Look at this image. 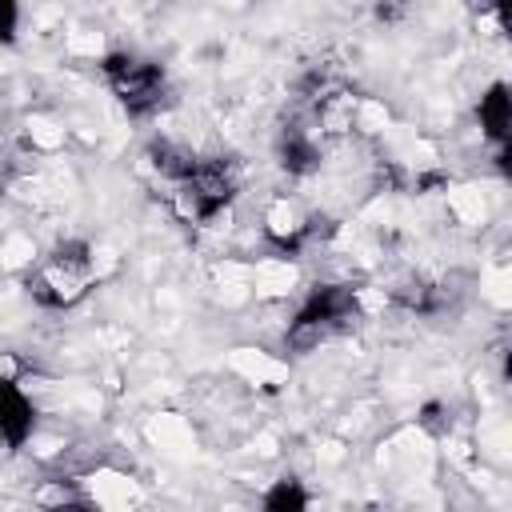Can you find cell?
I'll use <instances>...</instances> for the list:
<instances>
[{
    "instance_id": "cell-1",
    "label": "cell",
    "mask_w": 512,
    "mask_h": 512,
    "mask_svg": "<svg viewBox=\"0 0 512 512\" xmlns=\"http://www.w3.org/2000/svg\"><path fill=\"white\" fill-rule=\"evenodd\" d=\"M96 280V256L88 240H60L52 252H44V260L28 272V296L40 308H76Z\"/></svg>"
},
{
    "instance_id": "cell-2",
    "label": "cell",
    "mask_w": 512,
    "mask_h": 512,
    "mask_svg": "<svg viewBox=\"0 0 512 512\" xmlns=\"http://www.w3.org/2000/svg\"><path fill=\"white\" fill-rule=\"evenodd\" d=\"M100 72H104L112 96L120 100V108L128 116H152L164 104L168 76L156 60H144V56H132V52H108L100 60Z\"/></svg>"
},
{
    "instance_id": "cell-3",
    "label": "cell",
    "mask_w": 512,
    "mask_h": 512,
    "mask_svg": "<svg viewBox=\"0 0 512 512\" xmlns=\"http://www.w3.org/2000/svg\"><path fill=\"white\" fill-rule=\"evenodd\" d=\"M236 188V168L228 160H196V168L180 180L176 192L180 216L192 224H208L236 200Z\"/></svg>"
},
{
    "instance_id": "cell-4",
    "label": "cell",
    "mask_w": 512,
    "mask_h": 512,
    "mask_svg": "<svg viewBox=\"0 0 512 512\" xmlns=\"http://www.w3.org/2000/svg\"><path fill=\"white\" fill-rule=\"evenodd\" d=\"M352 312H356V288H348V284H316L304 296V304L296 308L292 324H288V344L312 348L332 328H340Z\"/></svg>"
},
{
    "instance_id": "cell-5",
    "label": "cell",
    "mask_w": 512,
    "mask_h": 512,
    "mask_svg": "<svg viewBox=\"0 0 512 512\" xmlns=\"http://www.w3.org/2000/svg\"><path fill=\"white\" fill-rule=\"evenodd\" d=\"M32 432H36V404L12 376H0V440L8 448H24Z\"/></svg>"
},
{
    "instance_id": "cell-6",
    "label": "cell",
    "mask_w": 512,
    "mask_h": 512,
    "mask_svg": "<svg viewBox=\"0 0 512 512\" xmlns=\"http://www.w3.org/2000/svg\"><path fill=\"white\" fill-rule=\"evenodd\" d=\"M476 120H480V132L500 148L508 152V136H512V88L504 80H492L480 100H476Z\"/></svg>"
},
{
    "instance_id": "cell-7",
    "label": "cell",
    "mask_w": 512,
    "mask_h": 512,
    "mask_svg": "<svg viewBox=\"0 0 512 512\" xmlns=\"http://www.w3.org/2000/svg\"><path fill=\"white\" fill-rule=\"evenodd\" d=\"M276 160H280L284 172L308 176V172L320 168V148H316V140L304 128H284L280 140H276Z\"/></svg>"
},
{
    "instance_id": "cell-8",
    "label": "cell",
    "mask_w": 512,
    "mask_h": 512,
    "mask_svg": "<svg viewBox=\"0 0 512 512\" xmlns=\"http://www.w3.org/2000/svg\"><path fill=\"white\" fill-rule=\"evenodd\" d=\"M148 160H152V168L160 172V176H168V180H184L192 168H196V156L184 148V144H176V140H152L148 144Z\"/></svg>"
},
{
    "instance_id": "cell-9",
    "label": "cell",
    "mask_w": 512,
    "mask_h": 512,
    "mask_svg": "<svg viewBox=\"0 0 512 512\" xmlns=\"http://www.w3.org/2000/svg\"><path fill=\"white\" fill-rule=\"evenodd\" d=\"M268 512H304L308 504H312V496L304 492V484L300 480H292V476H284V480H276L268 492H264V500H260Z\"/></svg>"
},
{
    "instance_id": "cell-10",
    "label": "cell",
    "mask_w": 512,
    "mask_h": 512,
    "mask_svg": "<svg viewBox=\"0 0 512 512\" xmlns=\"http://www.w3.org/2000/svg\"><path fill=\"white\" fill-rule=\"evenodd\" d=\"M20 36V0H0V44L12 48Z\"/></svg>"
},
{
    "instance_id": "cell-11",
    "label": "cell",
    "mask_w": 512,
    "mask_h": 512,
    "mask_svg": "<svg viewBox=\"0 0 512 512\" xmlns=\"http://www.w3.org/2000/svg\"><path fill=\"white\" fill-rule=\"evenodd\" d=\"M508 4H512V0H492V8H496V24H500L504 32L512 28V12H508Z\"/></svg>"
}]
</instances>
